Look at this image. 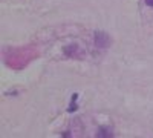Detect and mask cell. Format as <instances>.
<instances>
[{"instance_id": "2", "label": "cell", "mask_w": 153, "mask_h": 138, "mask_svg": "<svg viewBox=\"0 0 153 138\" xmlns=\"http://www.w3.org/2000/svg\"><path fill=\"white\" fill-rule=\"evenodd\" d=\"M107 40H109V39H107V35H106L104 32H95V45H97L98 48L107 46V45H109Z\"/></svg>"}, {"instance_id": "3", "label": "cell", "mask_w": 153, "mask_h": 138, "mask_svg": "<svg viewBox=\"0 0 153 138\" xmlns=\"http://www.w3.org/2000/svg\"><path fill=\"white\" fill-rule=\"evenodd\" d=\"M76 100H78V94H72L71 97V104L68 106V114H74V112L78 110V103H76Z\"/></svg>"}, {"instance_id": "4", "label": "cell", "mask_w": 153, "mask_h": 138, "mask_svg": "<svg viewBox=\"0 0 153 138\" xmlns=\"http://www.w3.org/2000/svg\"><path fill=\"white\" fill-rule=\"evenodd\" d=\"M144 3H146L147 6H150V8H153V0H144Z\"/></svg>"}, {"instance_id": "1", "label": "cell", "mask_w": 153, "mask_h": 138, "mask_svg": "<svg viewBox=\"0 0 153 138\" xmlns=\"http://www.w3.org/2000/svg\"><path fill=\"white\" fill-rule=\"evenodd\" d=\"M115 137V131L112 126H109V124H103V126H100L97 129V134H95V138H113Z\"/></svg>"}]
</instances>
